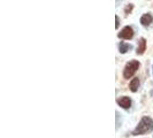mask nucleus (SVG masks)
Listing matches in <instances>:
<instances>
[{
	"label": "nucleus",
	"instance_id": "nucleus-3",
	"mask_svg": "<svg viewBox=\"0 0 153 138\" xmlns=\"http://www.w3.org/2000/svg\"><path fill=\"white\" fill-rule=\"evenodd\" d=\"M119 38H122V39H131L134 37V29L131 27H124L122 30L119 32Z\"/></svg>",
	"mask_w": 153,
	"mask_h": 138
},
{
	"label": "nucleus",
	"instance_id": "nucleus-2",
	"mask_svg": "<svg viewBox=\"0 0 153 138\" xmlns=\"http://www.w3.org/2000/svg\"><path fill=\"white\" fill-rule=\"evenodd\" d=\"M138 68H139V62L136 61V60L129 61L126 65L124 69H123V77L126 79L131 78V77L134 76V74L138 70Z\"/></svg>",
	"mask_w": 153,
	"mask_h": 138
},
{
	"label": "nucleus",
	"instance_id": "nucleus-10",
	"mask_svg": "<svg viewBox=\"0 0 153 138\" xmlns=\"http://www.w3.org/2000/svg\"><path fill=\"white\" fill-rule=\"evenodd\" d=\"M120 123H121V121H120V114L116 112V129H117V128L121 125Z\"/></svg>",
	"mask_w": 153,
	"mask_h": 138
},
{
	"label": "nucleus",
	"instance_id": "nucleus-8",
	"mask_svg": "<svg viewBox=\"0 0 153 138\" xmlns=\"http://www.w3.org/2000/svg\"><path fill=\"white\" fill-rule=\"evenodd\" d=\"M138 88H139V79H138V77H136L130 82V90L132 92H136Z\"/></svg>",
	"mask_w": 153,
	"mask_h": 138
},
{
	"label": "nucleus",
	"instance_id": "nucleus-4",
	"mask_svg": "<svg viewBox=\"0 0 153 138\" xmlns=\"http://www.w3.org/2000/svg\"><path fill=\"white\" fill-rule=\"evenodd\" d=\"M116 102L124 109H129L131 107V100L128 97H121V98H119L116 100Z\"/></svg>",
	"mask_w": 153,
	"mask_h": 138
},
{
	"label": "nucleus",
	"instance_id": "nucleus-13",
	"mask_svg": "<svg viewBox=\"0 0 153 138\" xmlns=\"http://www.w3.org/2000/svg\"><path fill=\"white\" fill-rule=\"evenodd\" d=\"M152 71H153V67H152Z\"/></svg>",
	"mask_w": 153,
	"mask_h": 138
},
{
	"label": "nucleus",
	"instance_id": "nucleus-1",
	"mask_svg": "<svg viewBox=\"0 0 153 138\" xmlns=\"http://www.w3.org/2000/svg\"><path fill=\"white\" fill-rule=\"evenodd\" d=\"M153 130V120L149 116H144L140 122L138 123L136 129L132 131L134 136H138V135H144V134H149Z\"/></svg>",
	"mask_w": 153,
	"mask_h": 138
},
{
	"label": "nucleus",
	"instance_id": "nucleus-9",
	"mask_svg": "<svg viewBox=\"0 0 153 138\" xmlns=\"http://www.w3.org/2000/svg\"><path fill=\"white\" fill-rule=\"evenodd\" d=\"M132 9H134V5H132V4L127 5V6H126V8H124V14H126V15H129Z\"/></svg>",
	"mask_w": 153,
	"mask_h": 138
},
{
	"label": "nucleus",
	"instance_id": "nucleus-12",
	"mask_svg": "<svg viewBox=\"0 0 153 138\" xmlns=\"http://www.w3.org/2000/svg\"><path fill=\"white\" fill-rule=\"evenodd\" d=\"M151 96H152V98H153V90L151 91Z\"/></svg>",
	"mask_w": 153,
	"mask_h": 138
},
{
	"label": "nucleus",
	"instance_id": "nucleus-7",
	"mask_svg": "<svg viewBox=\"0 0 153 138\" xmlns=\"http://www.w3.org/2000/svg\"><path fill=\"white\" fill-rule=\"evenodd\" d=\"M130 50H132V45L130 44H127V43H120V45H119V51H120V53L121 54H124L127 53V52H129Z\"/></svg>",
	"mask_w": 153,
	"mask_h": 138
},
{
	"label": "nucleus",
	"instance_id": "nucleus-5",
	"mask_svg": "<svg viewBox=\"0 0 153 138\" xmlns=\"http://www.w3.org/2000/svg\"><path fill=\"white\" fill-rule=\"evenodd\" d=\"M145 50H146V39L140 38L138 40V46H137L136 53H137L138 55H142V54L145 52Z\"/></svg>",
	"mask_w": 153,
	"mask_h": 138
},
{
	"label": "nucleus",
	"instance_id": "nucleus-6",
	"mask_svg": "<svg viewBox=\"0 0 153 138\" xmlns=\"http://www.w3.org/2000/svg\"><path fill=\"white\" fill-rule=\"evenodd\" d=\"M153 21V16L151 14H144V15L140 17V23H142V25H144V27H149Z\"/></svg>",
	"mask_w": 153,
	"mask_h": 138
},
{
	"label": "nucleus",
	"instance_id": "nucleus-11",
	"mask_svg": "<svg viewBox=\"0 0 153 138\" xmlns=\"http://www.w3.org/2000/svg\"><path fill=\"white\" fill-rule=\"evenodd\" d=\"M120 25V20H119V16H115V29H117Z\"/></svg>",
	"mask_w": 153,
	"mask_h": 138
}]
</instances>
